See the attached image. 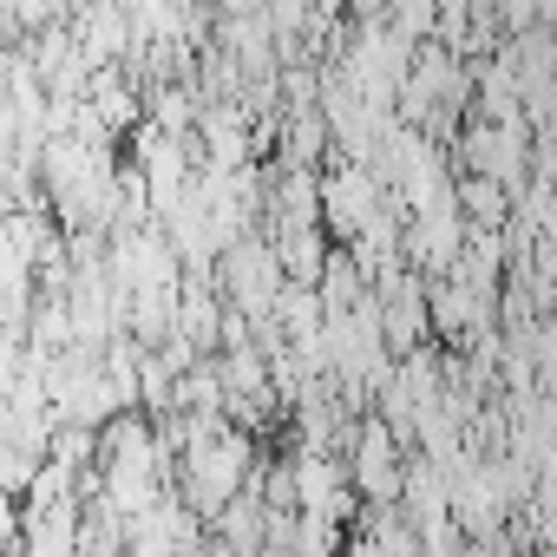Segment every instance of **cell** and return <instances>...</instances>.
I'll list each match as a JSON object with an SVG mask.
<instances>
[{
    "mask_svg": "<svg viewBox=\"0 0 557 557\" xmlns=\"http://www.w3.org/2000/svg\"><path fill=\"white\" fill-rule=\"evenodd\" d=\"M355 485L368 492V505H394L400 492H407V466H400V440H394V426L387 420H368L361 433H355Z\"/></svg>",
    "mask_w": 557,
    "mask_h": 557,
    "instance_id": "cell-1",
    "label": "cell"
},
{
    "mask_svg": "<svg viewBox=\"0 0 557 557\" xmlns=\"http://www.w3.org/2000/svg\"><path fill=\"white\" fill-rule=\"evenodd\" d=\"M440 14H446V0H381V27L400 34L407 47H420L426 34H440Z\"/></svg>",
    "mask_w": 557,
    "mask_h": 557,
    "instance_id": "cell-2",
    "label": "cell"
},
{
    "mask_svg": "<svg viewBox=\"0 0 557 557\" xmlns=\"http://www.w3.org/2000/svg\"><path fill=\"white\" fill-rule=\"evenodd\" d=\"M459 210H466V216H479L485 230H498V223L511 216L505 184H492V177H466V184H459Z\"/></svg>",
    "mask_w": 557,
    "mask_h": 557,
    "instance_id": "cell-3",
    "label": "cell"
}]
</instances>
